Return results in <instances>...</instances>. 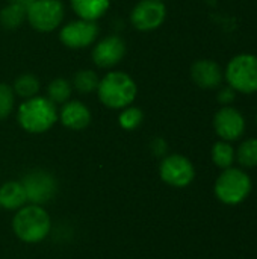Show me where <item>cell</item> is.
<instances>
[{
  "instance_id": "obj_1",
  "label": "cell",
  "mask_w": 257,
  "mask_h": 259,
  "mask_svg": "<svg viewBox=\"0 0 257 259\" xmlns=\"http://www.w3.org/2000/svg\"><path fill=\"white\" fill-rule=\"evenodd\" d=\"M52 220L47 211L39 205H24L17 209L12 219V229L18 240L27 244H35L48 235Z\"/></svg>"
},
{
  "instance_id": "obj_2",
  "label": "cell",
  "mask_w": 257,
  "mask_h": 259,
  "mask_svg": "<svg viewBox=\"0 0 257 259\" xmlns=\"http://www.w3.org/2000/svg\"><path fill=\"white\" fill-rule=\"evenodd\" d=\"M56 105L47 97H30L26 99L17 112L20 126L30 134H42L48 131L58 121Z\"/></svg>"
},
{
  "instance_id": "obj_3",
  "label": "cell",
  "mask_w": 257,
  "mask_h": 259,
  "mask_svg": "<svg viewBox=\"0 0 257 259\" xmlns=\"http://www.w3.org/2000/svg\"><path fill=\"white\" fill-rule=\"evenodd\" d=\"M98 99L111 109H124L135 100L138 88L135 80L123 71L108 73L98 83Z\"/></svg>"
},
{
  "instance_id": "obj_4",
  "label": "cell",
  "mask_w": 257,
  "mask_h": 259,
  "mask_svg": "<svg viewBox=\"0 0 257 259\" xmlns=\"http://www.w3.org/2000/svg\"><path fill=\"white\" fill-rule=\"evenodd\" d=\"M251 191V181L242 170L226 168L215 184L217 197L226 205L241 203Z\"/></svg>"
},
{
  "instance_id": "obj_5",
  "label": "cell",
  "mask_w": 257,
  "mask_h": 259,
  "mask_svg": "<svg viewBox=\"0 0 257 259\" xmlns=\"http://www.w3.org/2000/svg\"><path fill=\"white\" fill-rule=\"evenodd\" d=\"M229 85L239 93L251 94L257 91V56L238 55L235 56L226 70Z\"/></svg>"
},
{
  "instance_id": "obj_6",
  "label": "cell",
  "mask_w": 257,
  "mask_h": 259,
  "mask_svg": "<svg viewBox=\"0 0 257 259\" xmlns=\"http://www.w3.org/2000/svg\"><path fill=\"white\" fill-rule=\"evenodd\" d=\"M27 21L39 32L55 30L64 20V5L61 0H33L27 6Z\"/></svg>"
},
{
  "instance_id": "obj_7",
  "label": "cell",
  "mask_w": 257,
  "mask_h": 259,
  "mask_svg": "<svg viewBox=\"0 0 257 259\" xmlns=\"http://www.w3.org/2000/svg\"><path fill=\"white\" fill-rule=\"evenodd\" d=\"M21 185L24 188L27 202L39 206L48 203L55 197L58 188L55 178L44 170H35L27 173L21 179Z\"/></svg>"
},
{
  "instance_id": "obj_8",
  "label": "cell",
  "mask_w": 257,
  "mask_h": 259,
  "mask_svg": "<svg viewBox=\"0 0 257 259\" xmlns=\"http://www.w3.org/2000/svg\"><path fill=\"white\" fill-rule=\"evenodd\" d=\"M159 175L165 184L176 188H183L194 181L195 170L188 158L182 155H170L161 162Z\"/></svg>"
},
{
  "instance_id": "obj_9",
  "label": "cell",
  "mask_w": 257,
  "mask_h": 259,
  "mask_svg": "<svg viewBox=\"0 0 257 259\" xmlns=\"http://www.w3.org/2000/svg\"><path fill=\"white\" fill-rule=\"evenodd\" d=\"M167 17V8L161 0H141L130 12V23L142 32L158 29Z\"/></svg>"
},
{
  "instance_id": "obj_10",
  "label": "cell",
  "mask_w": 257,
  "mask_h": 259,
  "mask_svg": "<svg viewBox=\"0 0 257 259\" xmlns=\"http://www.w3.org/2000/svg\"><path fill=\"white\" fill-rule=\"evenodd\" d=\"M98 35V26L95 21L77 20L65 24L59 33L62 44L70 49H83L91 46Z\"/></svg>"
},
{
  "instance_id": "obj_11",
  "label": "cell",
  "mask_w": 257,
  "mask_h": 259,
  "mask_svg": "<svg viewBox=\"0 0 257 259\" xmlns=\"http://www.w3.org/2000/svg\"><path fill=\"white\" fill-rule=\"evenodd\" d=\"M124 55L126 42L117 35H111L100 39L92 49V61L100 68H111L117 65Z\"/></svg>"
},
{
  "instance_id": "obj_12",
  "label": "cell",
  "mask_w": 257,
  "mask_h": 259,
  "mask_svg": "<svg viewBox=\"0 0 257 259\" xmlns=\"http://www.w3.org/2000/svg\"><path fill=\"white\" fill-rule=\"evenodd\" d=\"M214 127L218 137L223 138L224 141H235L244 134L245 121L241 112H238L233 108L224 106L215 114Z\"/></svg>"
},
{
  "instance_id": "obj_13",
  "label": "cell",
  "mask_w": 257,
  "mask_h": 259,
  "mask_svg": "<svg viewBox=\"0 0 257 259\" xmlns=\"http://www.w3.org/2000/svg\"><path fill=\"white\" fill-rule=\"evenodd\" d=\"M192 80L204 90H212L221 85L223 82V71L220 65L211 59H200L194 62L191 68Z\"/></svg>"
},
{
  "instance_id": "obj_14",
  "label": "cell",
  "mask_w": 257,
  "mask_h": 259,
  "mask_svg": "<svg viewBox=\"0 0 257 259\" xmlns=\"http://www.w3.org/2000/svg\"><path fill=\"white\" fill-rule=\"evenodd\" d=\"M58 115L62 124L71 131H82L91 123V111L85 103L79 100L65 102Z\"/></svg>"
},
{
  "instance_id": "obj_15",
  "label": "cell",
  "mask_w": 257,
  "mask_h": 259,
  "mask_svg": "<svg viewBox=\"0 0 257 259\" xmlns=\"http://www.w3.org/2000/svg\"><path fill=\"white\" fill-rule=\"evenodd\" d=\"M27 202L21 182H6L0 187V206L5 209L17 211Z\"/></svg>"
},
{
  "instance_id": "obj_16",
  "label": "cell",
  "mask_w": 257,
  "mask_h": 259,
  "mask_svg": "<svg viewBox=\"0 0 257 259\" xmlns=\"http://www.w3.org/2000/svg\"><path fill=\"white\" fill-rule=\"evenodd\" d=\"M70 3L73 11L82 20L89 21H95L103 17L111 6V0H70Z\"/></svg>"
},
{
  "instance_id": "obj_17",
  "label": "cell",
  "mask_w": 257,
  "mask_h": 259,
  "mask_svg": "<svg viewBox=\"0 0 257 259\" xmlns=\"http://www.w3.org/2000/svg\"><path fill=\"white\" fill-rule=\"evenodd\" d=\"M29 2H11L0 11V23L6 29H17L26 18Z\"/></svg>"
},
{
  "instance_id": "obj_18",
  "label": "cell",
  "mask_w": 257,
  "mask_h": 259,
  "mask_svg": "<svg viewBox=\"0 0 257 259\" xmlns=\"http://www.w3.org/2000/svg\"><path fill=\"white\" fill-rule=\"evenodd\" d=\"M12 90L18 97H21L24 100L35 97L39 91V79L30 73H24L15 79Z\"/></svg>"
},
{
  "instance_id": "obj_19",
  "label": "cell",
  "mask_w": 257,
  "mask_h": 259,
  "mask_svg": "<svg viewBox=\"0 0 257 259\" xmlns=\"http://www.w3.org/2000/svg\"><path fill=\"white\" fill-rule=\"evenodd\" d=\"M71 93H73V85L62 77H58L47 85V99H50L55 105L68 102Z\"/></svg>"
},
{
  "instance_id": "obj_20",
  "label": "cell",
  "mask_w": 257,
  "mask_h": 259,
  "mask_svg": "<svg viewBox=\"0 0 257 259\" xmlns=\"http://www.w3.org/2000/svg\"><path fill=\"white\" fill-rule=\"evenodd\" d=\"M98 83H100V79L94 70H79L73 79L74 88L82 94H89L95 91L98 88Z\"/></svg>"
},
{
  "instance_id": "obj_21",
  "label": "cell",
  "mask_w": 257,
  "mask_h": 259,
  "mask_svg": "<svg viewBox=\"0 0 257 259\" xmlns=\"http://www.w3.org/2000/svg\"><path fill=\"white\" fill-rule=\"evenodd\" d=\"M212 159L221 168H230L235 161V150L227 141H218L212 147Z\"/></svg>"
},
{
  "instance_id": "obj_22",
  "label": "cell",
  "mask_w": 257,
  "mask_h": 259,
  "mask_svg": "<svg viewBox=\"0 0 257 259\" xmlns=\"http://www.w3.org/2000/svg\"><path fill=\"white\" fill-rule=\"evenodd\" d=\"M239 164L242 167H256L257 165V140L256 138H250L247 141H244L239 149H238V155H236Z\"/></svg>"
},
{
  "instance_id": "obj_23",
  "label": "cell",
  "mask_w": 257,
  "mask_h": 259,
  "mask_svg": "<svg viewBox=\"0 0 257 259\" xmlns=\"http://www.w3.org/2000/svg\"><path fill=\"white\" fill-rule=\"evenodd\" d=\"M144 114L139 108H133V106H127L124 108V111L120 114L118 117V123L123 129L126 131H133L136 129L141 123H142Z\"/></svg>"
},
{
  "instance_id": "obj_24",
  "label": "cell",
  "mask_w": 257,
  "mask_h": 259,
  "mask_svg": "<svg viewBox=\"0 0 257 259\" xmlns=\"http://www.w3.org/2000/svg\"><path fill=\"white\" fill-rule=\"evenodd\" d=\"M14 94L15 93L9 85L0 83V120H5L11 115L14 105H15Z\"/></svg>"
},
{
  "instance_id": "obj_25",
  "label": "cell",
  "mask_w": 257,
  "mask_h": 259,
  "mask_svg": "<svg viewBox=\"0 0 257 259\" xmlns=\"http://www.w3.org/2000/svg\"><path fill=\"white\" fill-rule=\"evenodd\" d=\"M233 100H235V90L232 87H226L218 93V102L220 103L227 105V103H232Z\"/></svg>"
},
{
  "instance_id": "obj_26",
  "label": "cell",
  "mask_w": 257,
  "mask_h": 259,
  "mask_svg": "<svg viewBox=\"0 0 257 259\" xmlns=\"http://www.w3.org/2000/svg\"><path fill=\"white\" fill-rule=\"evenodd\" d=\"M151 149L155 152V155H164L167 152V143L161 138H156L153 143H151Z\"/></svg>"
},
{
  "instance_id": "obj_27",
  "label": "cell",
  "mask_w": 257,
  "mask_h": 259,
  "mask_svg": "<svg viewBox=\"0 0 257 259\" xmlns=\"http://www.w3.org/2000/svg\"><path fill=\"white\" fill-rule=\"evenodd\" d=\"M9 2H29V3H32L33 0H9Z\"/></svg>"
}]
</instances>
